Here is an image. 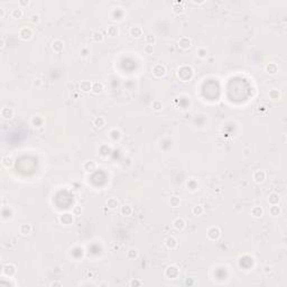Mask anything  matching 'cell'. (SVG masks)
I'll list each match as a JSON object with an SVG mask.
<instances>
[{
    "label": "cell",
    "mask_w": 287,
    "mask_h": 287,
    "mask_svg": "<svg viewBox=\"0 0 287 287\" xmlns=\"http://www.w3.org/2000/svg\"><path fill=\"white\" fill-rule=\"evenodd\" d=\"M144 51H145L146 54H153V52H154V47H153V45H146L145 47H144Z\"/></svg>",
    "instance_id": "cell-41"
},
{
    "label": "cell",
    "mask_w": 287,
    "mask_h": 287,
    "mask_svg": "<svg viewBox=\"0 0 287 287\" xmlns=\"http://www.w3.org/2000/svg\"><path fill=\"white\" fill-rule=\"evenodd\" d=\"M1 163H2V166L5 167V168H10V167H13V165H14V158L11 157V156H9V155L3 156L2 159H1Z\"/></svg>",
    "instance_id": "cell-16"
},
{
    "label": "cell",
    "mask_w": 287,
    "mask_h": 287,
    "mask_svg": "<svg viewBox=\"0 0 287 287\" xmlns=\"http://www.w3.org/2000/svg\"><path fill=\"white\" fill-rule=\"evenodd\" d=\"M73 221H74V219H73V215H72L71 213H64V214H62V215L59 216V222L64 225L72 224Z\"/></svg>",
    "instance_id": "cell-10"
},
{
    "label": "cell",
    "mask_w": 287,
    "mask_h": 287,
    "mask_svg": "<svg viewBox=\"0 0 287 287\" xmlns=\"http://www.w3.org/2000/svg\"><path fill=\"white\" fill-rule=\"evenodd\" d=\"M266 172L265 170H256L252 175L253 181L256 183H262L266 179Z\"/></svg>",
    "instance_id": "cell-11"
},
{
    "label": "cell",
    "mask_w": 287,
    "mask_h": 287,
    "mask_svg": "<svg viewBox=\"0 0 287 287\" xmlns=\"http://www.w3.org/2000/svg\"><path fill=\"white\" fill-rule=\"evenodd\" d=\"M52 48L54 52L56 53H61L64 50V42L61 39H55L52 43Z\"/></svg>",
    "instance_id": "cell-13"
},
{
    "label": "cell",
    "mask_w": 287,
    "mask_h": 287,
    "mask_svg": "<svg viewBox=\"0 0 287 287\" xmlns=\"http://www.w3.org/2000/svg\"><path fill=\"white\" fill-rule=\"evenodd\" d=\"M103 90H105V85H103L102 82H94V83H92V92L93 93L99 94V93H101Z\"/></svg>",
    "instance_id": "cell-21"
},
{
    "label": "cell",
    "mask_w": 287,
    "mask_h": 287,
    "mask_svg": "<svg viewBox=\"0 0 287 287\" xmlns=\"http://www.w3.org/2000/svg\"><path fill=\"white\" fill-rule=\"evenodd\" d=\"M129 34H130V36H133V37L139 38L142 36L144 31H142V28L140 27V26H133V27L130 28Z\"/></svg>",
    "instance_id": "cell-12"
},
{
    "label": "cell",
    "mask_w": 287,
    "mask_h": 287,
    "mask_svg": "<svg viewBox=\"0 0 287 287\" xmlns=\"http://www.w3.org/2000/svg\"><path fill=\"white\" fill-rule=\"evenodd\" d=\"M196 55H198L200 59H205L207 55V48H204V47H200V48L196 51Z\"/></svg>",
    "instance_id": "cell-36"
},
{
    "label": "cell",
    "mask_w": 287,
    "mask_h": 287,
    "mask_svg": "<svg viewBox=\"0 0 287 287\" xmlns=\"http://www.w3.org/2000/svg\"><path fill=\"white\" fill-rule=\"evenodd\" d=\"M178 275H179V270L176 266H173V265L168 266L166 268V270H165V276H166L167 278H170V279H175Z\"/></svg>",
    "instance_id": "cell-4"
},
{
    "label": "cell",
    "mask_w": 287,
    "mask_h": 287,
    "mask_svg": "<svg viewBox=\"0 0 287 287\" xmlns=\"http://www.w3.org/2000/svg\"><path fill=\"white\" fill-rule=\"evenodd\" d=\"M173 225H174V228H175L176 230H183V229L186 227V222H185V220L183 219V218H177V219L174 220Z\"/></svg>",
    "instance_id": "cell-15"
},
{
    "label": "cell",
    "mask_w": 287,
    "mask_h": 287,
    "mask_svg": "<svg viewBox=\"0 0 287 287\" xmlns=\"http://www.w3.org/2000/svg\"><path fill=\"white\" fill-rule=\"evenodd\" d=\"M170 207H179V204H181V199H179L178 196H170Z\"/></svg>",
    "instance_id": "cell-33"
},
{
    "label": "cell",
    "mask_w": 287,
    "mask_h": 287,
    "mask_svg": "<svg viewBox=\"0 0 287 287\" xmlns=\"http://www.w3.org/2000/svg\"><path fill=\"white\" fill-rule=\"evenodd\" d=\"M107 33H108L109 36H117L119 34V28L117 26H109L108 29H107Z\"/></svg>",
    "instance_id": "cell-31"
},
{
    "label": "cell",
    "mask_w": 287,
    "mask_h": 287,
    "mask_svg": "<svg viewBox=\"0 0 287 287\" xmlns=\"http://www.w3.org/2000/svg\"><path fill=\"white\" fill-rule=\"evenodd\" d=\"M266 72L268 74H276L278 72V66L277 64L275 63H269V64L266 65Z\"/></svg>",
    "instance_id": "cell-24"
},
{
    "label": "cell",
    "mask_w": 287,
    "mask_h": 287,
    "mask_svg": "<svg viewBox=\"0 0 287 287\" xmlns=\"http://www.w3.org/2000/svg\"><path fill=\"white\" fill-rule=\"evenodd\" d=\"M151 72H153V74H154V76L156 77H163L166 75V68H165V65L163 64H155L154 66H153V68H151Z\"/></svg>",
    "instance_id": "cell-2"
},
{
    "label": "cell",
    "mask_w": 287,
    "mask_h": 287,
    "mask_svg": "<svg viewBox=\"0 0 287 287\" xmlns=\"http://www.w3.org/2000/svg\"><path fill=\"white\" fill-rule=\"evenodd\" d=\"M82 167H83L84 172H87V173H92V172H94V170H96V163L94 161H87L83 163Z\"/></svg>",
    "instance_id": "cell-9"
},
{
    "label": "cell",
    "mask_w": 287,
    "mask_h": 287,
    "mask_svg": "<svg viewBox=\"0 0 287 287\" xmlns=\"http://www.w3.org/2000/svg\"><path fill=\"white\" fill-rule=\"evenodd\" d=\"M31 124L35 128H39L44 125V119L40 116H34L33 119H31Z\"/></svg>",
    "instance_id": "cell-22"
},
{
    "label": "cell",
    "mask_w": 287,
    "mask_h": 287,
    "mask_svg": "<svg viewBox=\"0 0 287 287\" xmlns=\"http://www.w3.org/2000/svg\"><path fill=\"white\" fill-rule=\"evenodd\" d=\"M141 285V281H138V279H131L130 281V283H129V286H140Z\"/></svg>",
    "instance_id": "cell-43"
},
{
    "label": "cell",
    "mask_w": 287,
    "mask_h": 287,
    "mask_svg": "<svg viewBox=\"0 0 287 287\" xmlns=\"http://www.w3.org/2000/svg\"><path fill=\"white\" fill-rule=\"evenodd\" d=\"M31 232V225L28 223H23L19 227V233L22 236H28Z\"/></svg>",
    "instance_id": "cell-17"
},
{
    "label": "cell",
    "mask_w": 287,
    "mask_h": 287,
    "mask_svg": "<svg viewBox=\"0 0 287 287\" xmlns=\"http://www.w3.org/2000/svg\"><path fill=\"white\" fill-rule=\"evenodd\" d=\"M62 283L61 281H53V283H51V286L54 287V286H59V287H62Z\"/></svg>",
    "instance_id": "cell-47"
},
{
    "label": "cell",
    "mask_w": 287,
    "mask_h": 287,
    "mask_svg": "<svg viewBox=\"0 0 287 287\" xmlns=\"http://www.w3.org/2000/svg\"><path fill=\"white\" fill-rule=\"evenodd\" d=\"M3 17H5V9L0 8V18H3Z\"/></svg>",
    "instance_id": "cell-49"
},
{
    "label": "cell",
    "mask_w": 287,
    "mask_h": 287,
    "mask_svg": "<svg viewBox=\"0 0 287 287\" xmlns=\"http://www.w3.org/2000/svg\"><path fill=\"white\" fill-rule=\"evenodd\" d=\"M120 213H121V215H124V216H130L133 214V207H131V205H129V204H125V205L121 207Z\"/></svg>",
    "instance_id": "cell-20"
},
{
    "label": "cell",
    "mask_w": 287,
    "mask_h": 287,
    "mask_svg": "<svg viewBox=\"0 0 287 287\" xmlns=\"http://www.w3.org/2000/svg\"><path fill=\"white\" fill-rule=\"evenodd\" d=\"M269 96H270V99L276 100V99H278V98H279V92H278L276 89H273V90H270V91H269Z\"/></svg>",
    "instance_id": "cell-38"
},
{
    "label": "cell",
    "mask_w": 287,
    "mask_h": 287,
    "mask_svg": "<svg viewBox=\"0 0 287 287\" xmlns=\"http://www.w3.org/2000/svg\"><path fill=\"white\" fill-rule=\"evenodd\" d=\"M33 35H34L33 29L29 27H26V26L20 28V31H19V38L23 40H29L33 37Z\"/></svg>",
    "instance_id": "cell-3"
},
{
    "label": "cell",
    "mask_w": 287,
    "mask_h": 287,
    "mask_svg": "<svg viewBox=\"0 0 287 287\" xmlns=\"http://www.w3.org/2000/svg\"><path fill=\"white\" fill-rule=\"evenodd\" d=\"M262 214H264V210H262L261 207H252V210H251V215H252L253 218H260V216H262Z\"/></svg>",
    "instance_id": "cell-28"
},
{
    "label": "cell",
    "mask_w": 287,
    "mask_h": 287,
    "mask_svg": "<svg viewBox=\"0 0 287 287\" xmlns=\"http://www.w3.org/2000/svg\"><path fill=\"white\" fill-rule=\"evenodd\" d=\"M165 244L168 249H175L177 247V239L175 237H168L165 240Z\"/></svg>",
    "instance_id": "cell-18"
},
{
    "label": "cell",
    "mask_w": 287,
    "mask_h": 287,
    "mask_svg": "<svg viewBox=\"0 0 287 287\" xmlns=\"http://www.w3.org/2000/svg\"><path fill=\"white\" fill-rule=\"evenodd\" d=\"M107 207L109 209H111V210H114V209H117L119 207V201L114 198H109L107 200Z\"/></svg>",
    "instance_id": "cell-23"
},
{
    "label": "cell",
    "mask_w": 287,
    "mask_h": 287,
    "mask_svg": "<svg viewBox=\"0 0 287 287\" xmlns=\"http://www.w3.org/2000/svg\"><path fill=\"white\" fill-rule=\"evenodd\" d=\"M127 256H128V258H130V259H135V258H137V256H138V250L135 249V248H130V249L127 251Z\"/></svg>",
    "instance_id": "cell-34"
},
{
    "label": "cell",
    "mask_w": 287,
    "mask_h": 287,
    "mask_svg": "<svg viewBox=\"0 0 287 287\" xmlns=\"http://www.w3.org/2000/svg\"><path fill=\"white\" fill-rule=\"evenodd\" d=\"M109 137H110L112 140L117 141V140H119V139L121 138V131L119 129H112L111 131L109 133Z\"/></svg>",
    "instance_id": "cell-27"
},
{
    "label": "cell",
    "mask_w": 287,
    "mask_h": 287,
    "mask_svg": "<svg viewBox=\"0 0 287 287\" xmlns=\"http://www.w3.org/2000/svg\"><path fill=\"white\" fill-rule=\"evenodd\" d=\"M119 248H120V247H119V244H114V246H113V249H117L118 250Z\"/></svg>",
    "instance_id": "cell-51"
},
{
    "label": "cell",
    "mask_w": 287,
    "mask_h": 287,
    "mask_svg": "<svg viewBox=\"0 0 287 287\" xmlns=\"http://www.w3.org/2000/svg\"><path fill=\"white\" fill-rule=\"evenodd\" d=\"M24 16V11H23L22 8H15L11 11V17L15 19H20Z\"/></svg>",
    "instance_id": "cell-30"
},
{
    "label": "cell",
    "mask_w": 287,
    "mask_h": 287,
    "mask_svg": "<svg viewBox=\"0 0 287 287\" xmlns=\"http://www.w3.org/2000/svg\"><path fill=\"white\" fill-rule=\"evenodd\" d=\"M192 71H193V68H192L191 66H182V68H179L178 71H177V76H178L182 81H184V82H187V81L191 80L192 76H193V74H187V72H192Z\"/></svg>",
    "instance_id": "cell-1"
},
{
    "label": "cell",
    "mask_w": 287,
    "mask_h": 287,
    "mask_svg": "<svg viewBox=\"0 0 287 287\" xmlns=\"http://www.w3.org/2000/svg\"><path fill=\"white\" fill-rule=\"evenodd\" d=\"M272 270H273V267H272V266L266 265L265 267H264V272H265L266 274H269V273H272Z\"/></svg>",
    "instance_id": "cell-45"
},
{
    "label": "cell",
    "mask_w": 287,
    "mask_h": 287,
    "mask_svg": "<svg viewBox=\"0 0 287 287\" xmlns=\"http://www.w3.org/2000/svg\"><path fill=\"white\" fill-rule=\"evenodd\" d=\"M151 107H153V109H154L155 111H162L163 110V103L161 101H154Z\"/></svg>",
    "instance_id": "cell-37"
},
{
    "label": "cell",
    "mask_w": 287,
    "mask_h": 287,
    "mask_svg": "<svg viewBox=\"0 0 287 287\" xmlns=\"http://www.w3.org/2000/svg\"><path fill=\"white\" fill-rule=\"evenodd\" d=\"M28 3H29V1H28V0H26V1H23V0H20V1H19V5H20V6H27Z\"/></svg>",
    "instance_id": "cell-48"
},
{
    "label": "cell",
    "mask_w": 287,
    "mask_h": 287,
    "mask_svg": "<svg viewBox=\"0 0 287 287\" xmlns=\"http://www.w3.org/2000/svg\"><path fill=\"white\" fill-rule=\"evenodd\" d=\"M1 117L3 118V119H6V120H9V119H11V118L14 117V114H15V111H14L13 108H10V107H3L2 109H1Z\"/></svg>",
    "instance_id": "cell-7"
},
{
    "label": "cell",
    "mask_w": 287,
    "mask_h": 287,
    "mask_svg": "<svg viewBox=\"0 0 287 287\" xmlns=\"http://www.w3.org/2000/svg\"><path fill=\"white\" fill-rule=\"evenodd\" d=\"M91 38H92V40L93 42H96V43H101V42H103V39H105L102 33H100V31H94L92 34V36H91Z\"/></svg>",
    "instance_id": "cell-29"
},
{
    "label": "cell",
    "mask_w": 287,
    "mask_h": 287,
    "mask_svg": "<svg viewBox=\"0 0 287 287\" xmlns=\"http://www.w3.org/2000/svg\"><path fill=\"white\" fill-rule=\"evenodd\" d=\"M81 213H82V207H81L80 205H76V207L73 209V214H74V215H80Z\"/></svg>",
    "instance_id": "cell-42"
},
{
    "label": "cell",
    "mask_w": 287,
    "mask_h": 287,
    "mask_svg": "<svg viewBox=\"0 0 287 287\" xmlns=\"http://www.w3.org/2000/svg\"><path fill=\"white\" fill-rule=\"evenodd\" d=\"M42 83H43V82H42V80H40V79H36V80L34 81V85H35V87H37V88L42 87Z\"/></svg>",
    "instance_id": "cell-46"
},
{
    "label": "cell",
    "mask_w": 287,
    "mask_h": 287,
    "mask_svg": "<svg viewBox=\"0 0 287 287\" xmlns=\"http://www.w3.org/2000/svg\"><path fill=\"white\" fill-rule=\"evenodd\" d=\"M31 23H34V24H38L40 20V16L37 15V14H34V15H31Z\"/></svg>",
    "instance_id": "cell-40"
},
{
    "label": "cell",
    "mask_w": 287,
    "mask_h": 287,
    "mask_svg": "<svg viewBox=\"0 0 287 287\" xmlns=\"http://www.w3.org/2000/svg\"><path fill=\"white\" fill-rule=\"evenodd\" d=\"M269 212H270V214H272V215L277 216V215H279V214H281V207H278V204H276V205H272V207H270V209H269Z\"/></svg>",
    "instance_id": "cell-32"
},
{
    "label": "cell",
    "mask_w": 287,
    "mask_h": 287,
    "mask_svg": "<svg viewBox=\"0 0 287 287\" xmlns=\"http://www.w3.org/2000/svg\"><path fill=\"white\" fill-rule=\"evenodd\" d=\"M184 2H178V1H175L173 3V11L176 14H182L184 11Z\"/></svg>",
    "instance_id": "cell-26"
},
{
    "label": "cell",
    "mask_w": 287,
    "mask_h": 287,
    "mask_svg": "<svg viewBox=\"0 0 287 287\" xmlns=\"http://www.w3.org/2000/svg\"><path fill=\"white\" fill-rule=\"evenodd\" d=\"M146 43L148 44V45H154L156 43V37H155L154 35H147L146 36Z\"/></svg>",
    "instance_id": "cell-39"
},
{
    "label": "cell",
    "mask_w": 287,
    "mask_h": 287,
    "mask_svg": "<svg viewBox=\"0 0 287 287\" xmlns=\"http://www.w3.org/2000/svg\"><path fill=\"white\" fill-rule=\"evenodd\" d=\"M80 90L84 93L92 91V83L90 81H82L80 83Z\"/></svg>",
    "instance_id": "cell-19"
},
{
    "label": "cell",
    "mask_w": 287,
    "mask_h": 287,
    "mask_svg": "<svg viewBox=\"0 0 287 287\" xmlns=\"http://www.w3.org/2000/svg\"><path fill=\"white\" fill-rule=\"evenodd\" d=\"M207 235L210 240H216V239H219L220 236H221V230H220V228H218V227H211V228L207 230Z\"/></svg>",
    "instance_id": "cell-5"
},
{
    "label": "cell",
    "mask_w": 287,
    "mask_h": 287,
    "mask_svg": "<svg viewBox=\"0 0 287 287\" xmlns=\"http://www.w3.org/2000/svg\"><path fill=\"white\" fill-rule=\"evenodd\" d=\"M279 200H281V198H279V195L277 194V193H272V194H269L268 196V203L270 204V205H276V204L279 203Z\"/></svg>",
    "instance_id": "cell-25"
},
{
    "label": "cell",
    "mask_w": 287,
    "mask_h": 287,
    "mask_svg": "<svg viewBox=\"0 0 287 287\" xmlns=\"http://www.w3.org/2000/svg\"><path fill=\"white\" fill-rule=\"evenodd\" d=\"M178 46H179V48H182V50H184V51L188 50V48H191V46H192L191 38L181 37L178 39Z\"/></svg>",
    "instance_id": "cell-8"
},
{
    "label": "cell",
    "mask_w": 287,
    "mask_h": 287,
    "mask_svg": "<svg viewBox=\"0 0 287 287\" xmlns=\"http://www.w3.org/2000/svg\"><path fill=\"white\" fill-rule=\"evenodd\" d=\"M0 47H1V48L5 47V39H3V38H1V45H0Z\"/></svg>",
    "instance_id": "cell-50"
},
{
    "label": "cell",
    "mask_w": 287,
    "mask_h": 287,
    "mask_svg": "<svg viewBox=\"0 0 287 287\" xmlns=\"http://www.w3.org/2000/svg\"><path fill=\"white\" fill-rule=\"evenodd\" d=\"M2 274L8 276V277H11L16 274V266L13 264H6V265L2 267Z\"/></svg>",
    "instance_id": "cell-6"
},
{
    "label": "cell",
    "mask_w": 287,
    "mask_h": 287,
    "mask_svg": "<svg viewBox=\"0 0 287 287\" xmlns=\"http://www.w3.org/2000/svg\"><path fill=\"white\" fill-rule=\"evenodd\" d=\"M89 54H90V50H88V48H85V47L81 50V56H82V57H88Z\"/></svg>",
    "instance_id": "cell-44"
},
{
    "label": "cell",
    "mask_w": 287,
    "mask_h": 287,
    "mask_svg": "<svg viewBox=\"0 0 287 287\" xmlns=\"http://www.w3.org/2000/svg\"><path fill=\"white\" fill-rule=\"evenodd\" d=\"M105 124H107V121H105V117H96V118H94L92 121V125L96 127V128H98V129L103 128V127L105 126Z\"/></svg>",
    "instance_id": "cell-14"
},
{
    "label": "cell",
    "mask_w": 287,
    "mask_h": 287,
    "mask_svg": "<svg viewBox=\"0 0 287 287\" xmlns=\"http://www.w3.org/2000/svg\"><path fill=\"white\" fill-rule=\"evenodd\" d=\"M203 212H204V209H203V207H201V205H196V207H194L193 209H192V213L196 216L202 215Z\"/></svg>",
    "instance_id": "cell-35"
}]
</instances>
